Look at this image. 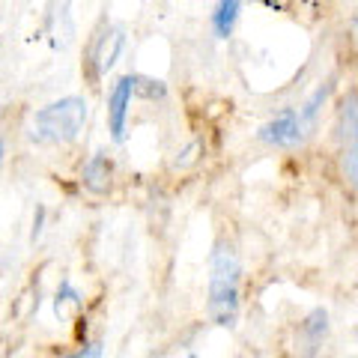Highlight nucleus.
<instances>
[{"mask_svg": "<svg viewBox=\"0 0 358 358\" xmlns=\"http://www.w3.org/2000/svg\"><path fill=\"white\" fill-rule=\"evenodd\" d=\"M239 13H242V0H218L215 13H212V24H215V33L221 39H227L233 33Z\"/></svg>", "mask_w": 358, "mask_h": 358, "instance_id": "8", "label": "nucleus"}, {"mask_svg": "<svg viewBox=\"0 0 358 358\" xmlns=\"http://www.w3.org/2000/svg\"><path fill=\"white\" fill-rule=\"evenodd\" d=\"M87 122V102L78 96L60 99L36 114V138L48 143H69L81 134Z\"/></svg>", "mask_w": 358, "mask_h": 358, "instance_id": "2", "label": "nucleus"}, {"mask_svg": "<svg viewBox=\"0 0 358 358\" xmlns=\"http://www.w3.org/2000/svg\"><path fill=\"white\" fill-rule=\"evenodd\" d=\"M305 126L308 122L301 120L299 110L287 108V110H281L275 120H268L266 126L260 129V138L266 143H272V147H296V143L305 138Z\"/></svg>", "mask_w": 358, "mask_h": 358, "instance_id": "5", "label": "nucleus"}, {"mask_svg": "<svg viewBox=\"0 0 358 358\" xmlns=\"http://www.w3.org/2000/svg\"><path fill=\"white\" fill-rule=\"evenodd\" d=\"M131 90L138 96H147V99H162L164 96V84L162 81H152V78H141V75H131Z\"/></svg>", "mask_w": 358, "mask_h": 358, "instance_id": "9", "label": "nucleus"}, {"mask_svg": "<svg viewBox=\"0 0 358 358\" xmlns=\"http://www.w3.org/2000/svg\"><path fill=\"white\" fill-rule=\"evenodd\" d=\"M358 110H355V93H350V99L343 102V110H341V171H343V179L350 185H355L358 179Z\"/></svg>", "mask_w": 358, "mask_h": 358, "instance_id": "4", "label": "nucleus"}, {"mask_svg": "<svg viewBox=\"0 0 358 358\" xmlns=\"http://www.w3.org/2000/svg\"><path fill=\"white\" fill-rule=\"evenodd\" d=\"M110 179H114V164L105 152H96L93 159L84 164V185L93 194H108L110 192Z\"/></svg>", "mask_w": 358, "mask_h": 358, "instance_id": "7", "label": "nucleus"}, {"mask_svg": "<svg viewBox=\"0 0 358 358\" xmlns=\"http://www.w3.org/2000/svg\"><path fill=\"white\" fill-rule=\"evenodd\" d=\"M131 75L120 78L114 84V93L108 99V122H110V134H114V141H122V134H126V117H129V108H131Z\"/></svg>", "mask_w": 358, "mask_h": 358, "instance_id": "6", "label": "nucleus"}, {"mask_svg": "<svg viewBox=\"0 0 358 358\" xmlns=\"http://www.w3.org/2000/svg\"><path fill=\"white\" fill-rule=\"evenodd\" d=\"M122 42H126V33L114 24H102L93 33V39L87 45V60H84L90 81H99L102 75L114 69V63L122 51Z\"/></svg>", "mask_w": 358, "mask_h": 358, "instance_id": "3", "label": "nucleus"}, {"mask_svg": "<svg viewBox=\"0 0 358 358\" xmlns=\"http://www.w3.org/2000/svg\"><path fill=\"white\" fill-rule=\"evenodd\" d=\"M209 317L215 326H233L239 317V281L242 268L230 245H215L209 266Z\"/></svg>", "mask_w": 358, "mask_h": 358, "instance_id": "1", "label": "nucleus"}, {"mask_svg": "<svg viewBox=\"0 0 358 358\" xmlns=\"http://www.w3.org/2000/svg\"><path fill=\"white\" fill-rule=\"evenodd\" d=\"M3 155H6V143H3V138H0V167H3Z\"/></svg>", "mask_w": 358, "mask_h": 358, "instance_id": "10", "label": "nucleus"}]
</instances>
